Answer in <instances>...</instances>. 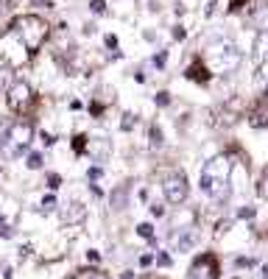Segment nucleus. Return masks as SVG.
Returning a JSON list of instances; mask_svg holds the SVG:
<instances>
[{
    "label": "nucleus",
    "mask_w": 268,
    "mask_h": 279,
    "mask_svg": "<svg viewBox=\"0 0 268 279\" xmlns=\"http://www.w3.org/2000/svg\"><path fill=\"white\" fill-rule=\"evenodd\" d=\"M162 193H165V201L168 204H184L187 201V195H190V185H187V176L184 173H170L168 179L162 182Z\"/></svg>",
    "instance_id": "obj_6"
},
{
    "label": "nucleus",
    "mask_w": 268,
    "mask_h": 279,
    "mask_svg": "<svg viewBox=\"0 0 268 279\" xmlns=\"http://www.w3.org/2000/svg\"><path fill=\"white\" fill-rule=\"evenodd\" d=\"M187 279H218V263L212 254H201L187 271Z\"/></svg>",
    "instance_id": "obj_8"
},
{
    "label": "nucleus",
    "mask_w": 268,
    "mask_h": 279,
    "mask_svg": "<svg viewBox=\"0 0 268 279\" xmlns=\"http://www.w3.org/2000/svg\"><path fill=\"white\" fill-rule=\"evenodd\" d=\"M157 104H159V106H168V104H170L168 92H159V95H157Z\"/></svg>",
    "instance_id": "obj_26"
},
{
    "label": "nucleus",
    "mask_w": 268,
    "mask_h": 279,
    "mask_svg": "<svg viewBox=\"0 0 268 279\" xmlns=\"http://www.w3.org/2000/svg\"><path fill=\"white\" fill-rule=\"evenodd\" d=\"M240 62H243V50L232 39H215V42L207 47V64L221 75L235 73L240 67Z\"/></svg>",
    "instance_id": "obj_2"
},
{
    "label": "nucleus",
    "mask_w": 268,
    "mask_h": 279,
    "mask_svg": "<svg viewBox=\"0 0 268 279\" xmlns=\"http://www.w3.org/2000/svg\"><path fill=\"white\" fill-rule=\"evenodd\" d=\"M254 215V210H252V207H249V210H240V218H252Z\"/></svg>",
    "instance_id": "obj_29"
},
{
    "label": "nucleus",
    "mask_w": 268,
    "mask_h": 279,
    "mask_svg": "<svg viewBox=\"0 0 268 279\" xmlns=\"http://www.w3.org/2000/svg\"><path fill=\"white\" fill-rule=\"evenodd\" d=\"M59 182H62V179H59L56 173H51V176H47V187H51V190H56V187H59Z\"/></svg>",
    "instance_id": "obj_24"
},
{
    "label": "nucleus",
    "mask_w": 268,
    "mask_h": 279,
    "mask_svg": "<svg viewBox=\"0 0 268 279\" xmlns=\"http://www.w3.org/2000/svg\"><path fill=\"white\" fill-rule=\"evenodd\" d=\"M89 9H92L95 14H106V3H104V0H92V3H89Z\"/></svg>",
    "instance_id": "obj_21"
},
{
    "label": "nucleus",
    "mask_w": 268,
    "mask_h": 279,
    "mask_svg": "<svg viewBox=\"0 0 268 279\" xmlns=\"http://www.w3.org/2000/svg\"><path fill=\"white\" fill-rule=\"evenodd\" d=\"M31 140H34V126H31V123L17 120V123H11V126L6 129L3 140H0V154L9 157V159L22 157V151L31 145Z\"/></svg>",
    "instance_id": "obj_4"
},
{
    "label": "nucleus",
    "mask_w": 268,
    "mask_h": 279,
    "mask_svg": "<svg viewBox=\"0 0 268 279\" xmlns=\"http://www.w3.org/2000/svg\"><path fill=\"white\" fill-rule=\"evenodd\" d=\"M148 140H151V148H162V132H159L157 126H151V132H148Z\"/></svg>",
    "instance_id": "obj_16"
},
{
    "label": "nucleus",
    "mask_w": 268,
    "mask_h": 279,
    "mask_svg": "<svg viewBox=\"0 0 268 279\" xmlns=\"http://www.w3.org/2000/svg\"><path fill=\"white\" fill-rule=\"evenodd\" d=\"M137 235L145 237V240H151V237H154V226H151V223H140V226H137Z\"/></svg>",
    "instance_id": "obj_20"
},
{
    "label": "nucleus",
    "mask_w": 268,
    "mask_h": 279,
    "mask_svg": "<svg viewBox=\"0 0 268 279\" xmlns=\"http://www.w3.org/2000/svg\"><path fill=\"white\" fill-rule=\"evenodd\" d=\"M70 279H109L106 274H101L98 268H84V271H76Z\"/></svg>",
    "instance_id": "obj_14"
},
{
    "label": "nucleus",
    "mask_w": 268,
    "mask_h": 279,
    "mask_svg": "<svg viewBox=\"0 0 268 279\" xmlns=\"http://www.w3.org/2000/svg\"><path fill=\"white\" fill-rule=\"evenodd\" d=\"M229 176H232V159L226 154H218V157L207 159L204 168H201V190H204V195H210L218 204L226 201L232 193Z\"/></svg>",
    "instance_id": "obj_1"
},
{
    "label": "nucleus",
    "mask_w": 268,
    "mask_h": 279,
    "mask_svg": "<svg viewBox=\"0 0 268 279\" xmlns=\"http://www.w3.org/2000/svg\"><path fill=\"white\" fill-rule=\"evenodd\" d=\"M112 207H115V210H123V207H126V190H115V193H112Z\"/></svg>",
    "instance_id": "obj_15"
},
{
    "label": "nucleus",
    "mask_w": 268,
    "mask_h": 279,
    "mask_svg": "<svg viewBox=\"0 0 268 279\" xmlns=\"http://www.w3.org/2000/svg\"><path fill=\"white\" fill-rule=\"evenodd\" d=\"M157 263L159 265H170V257H168V254H157Z\"/></svg>",
    "instance_id": "obj_28"
},
{
    "label": "nucleus",
    "mask_w": 268,
    "mask_h": 279,
    "mask_svg": "<svg viewBox=\"0 0 268 279\" xmlns=\"http://www.w3.org/2000/svg\"><path fill=\"white\" fill-rule=\"evenodd\" d=\"M28 168H31V170H39V168H42V154H28Z\"/></svg>",
    "instance_id": "obj_19"
},
{
    "label": "nucleus",
    "mask_w": 268,
    "mask_h": 279,
    "mask_svg": "<svg viewBox=\"0 0 268 279\" xmlns=\"http://www.w3.org/2000/svg\"><path fill=\"white\" fill-rule=\"evenodd\" d=\"M28 59H31L28 47L22 45V39L11 28L6 34H0V64H6V67H22Z\"/></svg>",
    "instance_id": "obj_5"
},
{
    "label": "nucleus",
    "mask_w": 268,
    "mask_h": 279,
    "mask_svg": "<svg viewBox=\"0 0 268 279\" xmlns=\"http://www.w3.org/2000/svg\"><path fill=\"white\" fill-rule=\"evenodd\" d=\"M134 126H137V117L132 115V112H126V115H123V120H120V129H123V132H132Z\"/></svg>",
    "instance_id": "obj_17"
},
{
    "label": "nucleus",
    "mask_w": 268,
    "mask_h": 279,
    "mask_svg": "<svg viewBox=\"0 0 268 279\" xmlns=\"http://www.w3.org/2000/svg\"><path fill=\"white\" fill-rule=\"evenodd\" d=\"M0 173H3V170H0Z\"/></svg>",
    "instance_id": "obj_30"
},
{
    "label": "nucleus",
    "mask_w": 268,
    "mask_h": 279,
    "mask_svg": "<svg viewBox=\"0 0 268 279\" xmlns=\"http://www.w3.org/2000/svg\"><path fill=\"white\" fill-rule=\"evenodd\" d=\"M84 151L89 154L92 162H106L112 157V140L106 137H87V148Z\"/></svg>",
    "instance_id": "obj_9"
},
{
    "label": "nucleus",
    "mask_w": 268,
    "mask_h": 279,
    "mask_svg": "<svg viewBox=\"0 0 268 279\" xmlns=\"http://www.w3.org/2000/svg\"><path fill=\"white\" fill-rule=\"evenodd\" d=\"M252 50H254V62L260 64V67H268V31H260L257 37H254V45H252Z\"/></svg>",
    "instance_id": "obj_12"
},
{
    "label": "nucleus",
    "mask_w": 268,
    "mask_h": 279,
    "mask_svg": "<svg viewBox=\"0 0 268 279\" xmlns=\"http://www.w3.org/2000/svg\"><path fill=\"white\" fill-rule=\"evenodd\" d=\"M51 210H56V198L47 195V198H42V212H51Z\"/></svg>",
    "instance_id": "obj_22"
},
{
    "label": "nucleus",
    "mask_w": 268,
    "mask_h": 279,
    "mask_svg": "<svg viewBox=\"0 0 268 279\" xmlns=\"http://www.w3.org/2000/svg\"><path fill=\"white\" fill-rule=\"evenodd\" d=\"M249 20L252 22H265L268 20V0H252V6H249Z\"/></svg>",
    "instance_id": "obj_13"
},
{
    "label": "nucleus",
    "mask_w": 268,
    "mask_h": 279,
    "mask_svg": "<svg viewBox=\"0 0 268 279\" xmlns=\"http://www.w3.org/2000/svg\"><path fill=\"white\" fill-rule=\"evenodd\" d=\"M199 246V229L196 226H182L174 235V248L176 251H193Z\"/></svg>",
    "instance_id": "obj_11"
},
{
    "label": "nucleus",
    "mask_w": 268,
    "mask_h": 279,
    "mask_svg": "<svg viewBox=\"0 0 268 279\" xmlns=\"http://www.w3.org/2000/svg\"><path fill=\"white\" fill-rule=\"evenodd\" d=\"M11 31L22 39V45H26L28 53L34 56L47 39V22L39 14H22V17H17V20L11 22Z\"/></svg>",
    "instance_id": "obj_3"
},
{
    "label": "nucleus",
    "mask_w": 268,
    "mask_h": 279,
    "mask_svg": "<svg viewBox=\"0 0 268 279\" xmlns=\"http://www.w3.org/2000/svg\"><path fill=\"white\" fill-rule=\"evenodd\" d=\"M59 218H62V223H67V226L84 223V218H87V207L81 204V201H70V204H64L62 210H59Z\"/></svg>",
    "instance_id": "obj_10"
},
{
    "label": "nucleus",
    "mask_w": 268,
    "mask_h": 279,
    "mask_svg": "<svg viewBox=\"0 0 268 279\" xmlns=\"http://www.w3.org/2000/svg\"><path fill=\"white\" fill-rule=\"evenodd\" d=\"M14 232H11V226H9V221H0V237H11Z\"/></svg>",
    "instance_id": "obj_23"
},
{
    "label": "nucleus",
    "mask_w": 268,
    "mask_h": 279,
    "mask_svg": "<svg viewBox=\"0 0 268 279\" xmlns=\"http://www.w3.org/2000/svg\"><path fill=\"white\" fill-rule=\"evenodd\" d=\"M151 215L162 218V215H165V207H162V204H151Z\"/></svg>",
    "instance_id": "obj_25"
},
{
    "label": "nucleus",
    "mask_w": 268,
    "mask_h": 279,
    "mask_svg": "<svg viewBox=\"0 0 268 279\" xmlns=\"http://www.w3.org/2000/svg\"><path fill=\"white\" fill-rule=\"evenodd\" d=\"M31 100H34V92H31V87H28L26 81H11L9 90H6V106H9L11 112L28 109Z\"/></svg>",
    "instance_id": "obj_7"
},
{
    "label": "nucleus",
    "mask_w": 268,
    "mask_h": 279,
    "mask_svg": "<svg viewBox=\"0 0 268 279\" xmlns=\"http://www.w3.org/2000/svg\"><path fill=\"white\" fill-rule=\"evenodd\" d=\"M101 173H104V170H101V168H92V170H89V173H87V179H101Z\"/></svg>",
    "instance_id": "obj_27"
},
{
    "label": "nucleus",
    "mask_w": 268,
    "mask_h": 279,
    "mask_svg": "<svg viewBox=\"0 0 268 279\" xmlns=\"http://www.w3.org/2000/svg\"><path fill=\"white\" fill-rule=\"evenodd\" d=\"M257 195H260V198H265V201H268V170L263 173V179L257 182Z\"/></svg>",
    "instance_id": "obj_18"
}]
</instances>
